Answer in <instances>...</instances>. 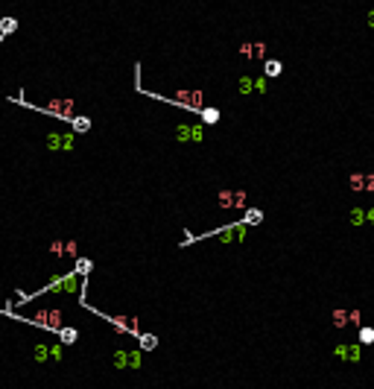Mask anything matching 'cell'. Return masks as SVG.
<instances>
[{
    "instance_id": "cell-1",
    "label": "cell",
    "mask_w": 374,
    "mask_h": 389,
    "mask_svg": "<svg viewBox=\"0 0 374 389\" xmlns=\"http://www.w3.org/2000/svg\"><path fill=\"white\" fill-rule=\"evenodd\" d=\"M0 316L18 319V322L35 325V328H41V331H50V334H56V331L65 325V310H58V307H44V310H35V316H21V313H15L12 307H0Z\"/></svg>"
},
{
    "instance_id": "cell-2",
    "label": "cell",
    "mask_w": 374,
    "mask_h": 389,
    "mask_svg": "<svg viewBox=\"0 0 374 389\" xmlns=\"http://www.w3.org/2000/svg\"><path fill=\"white\" fill-rule=\"evenodd\" d=\"M79 290H85V278L76 275V272H65V275H56L53 281H47L35 293H18V305L33 302V298H38V295H44V293H79Z\"/></svg>"
},
{
    "instance_id": "cell-3",
    "label": "cell",
    "mask_w": 374,
    "mask_h": 389,
    "mask_svg": "<svg viewBox=\"0 0 374 389\" xmlns=\"http://www.w3.org/2000/svg\"><path fill=\"white\" fill-rule=\"evenodd\" d=\"M73 108H76L73 100H50L47 106H38V111H44V114L58 120H73Z\"/></svg>"
},
{
    "instance_id": "cell-4",
    "label": "cell",
    "mask_w": 374,
    "mask_h": 389,
    "mask_svg": "<svg viewBox=\"0 0 374 389\" xmlns=\"http://www.w3.org/2000/svg\"><path fill=\"white\" fill-rule=\"evenodd\" d=\"M47 149H53V153H70L73 146H76V135H70V132H50L44 138Z\"/></svg>"
},
{
    "instance_id": "cell-5",
    "label": "cell",
    "mask_w": 374,
    "mask_h": 389,
    "mask_svg": "<svg viewBox=\"0 0 374 389\" xmlns=\"http://www.w3.org/2000/svg\"><path fill=\"white\" fill-rule=\"evenodd\" d=\"M35 363H58L61 360V345L58 342H35Z\"/></svg>"
},
{
    "instance_id": "cell-6",
    "label": "cell",
    "mask_w": 374,
    "mask_h": 389,
    "mask_svg": "<svg viewBox=\"0 0 374 389\" xmlns=\"http://www.w3.org/2000/svg\"><path fill=\"white\" fill-rule=\"evenodd\" d=\"M94 313H97V316H103V319H108L117 331H126V334H132V337H140V328H138V322H135V319H129V316H108V313H100V310H94Z\"/></svg>"
},
{
    "instance_id": "cell-7",
    "label": "cell",
    "mask_w": 374,
    "mask_h": 389,
    "mask_svg": "<svg viewBox=\"0 0 374 389\" xmlns=\"http://www.w3.org/2000/svg\"><path fill=\"white\" fill-rule=\"evenodd\" d=\"M114 366H117V369H138V366H140V354L138 351H117L114 354Z\"/></svg>"
},
{
    "instance_id": "cell-8",
    "label": "cell",
    "mask_w": 374,
    "mask_h": 389,
    "mask_svg": "<svg viewBox=\"0 0 374 389\" xmlns=\"http://www.w3.org/2000/svg\"><path fill=\"white\" fill-rule=\"evenodd\" d=\"M76 240H56V243H50V255H58V258H65V255H76Z\"/></svg>"
},
{
    "instance_id": "cell-9",
    "label": "cell",
    "mask_w": 374,
    "mask_h": 389,
    "mask_svg": "<svg viewBox=\"0 0 374 389\" xmlns=\"http://www.w3.org/2000/svg\"><path fill=\"white\" fill-rule=\"evenodd\" d=\"M351 188L354 190H374V173H368V176L351 173Z\"/></svg>"
},
{
    "instance_id": "cell-10",
    "label": "cell",
    "mask_w": 374,
    "mask_h": 389,
    "mask_svg": "<svg viewBox=\"0 0 374 389\" xmlns=\"http://www.w3.org/2000/svg\"><path fill=\"white\" fill-rule=\"evenodd\" d=\"M56 337H58V345H73L76 337H79V331H76V328H65V325H61V328L56 331Z\"/></svg>"
},
{
    "instance_id": "cell-11",
    "label": "cell",
    "mask_w": 374,
    "mask_h": 389,
    "mask_svg": "<svg viewBox=\"0 0 374 389\" xmlns=\"http://www.w3.org/2000/svg\"><path fill=\"white\" fill-rule=\"evenodd\" d=\"M240 53H243L245 59H263V53H266V47H263V44H243V47H240Z\"/></svg>"
},
{
    "instance_id": "cell-12",
    "label": "cell",
    "mask_w": 374,
    "mask_h": 389,
    "mask_svg": "<svg viewBox=\"0 0 374 389\" xmlns=\"http://www.w3.org/2000/svg\"><path fill=\"white\" fill-rule=\"evenodd\" d=\"M18 29V18H3L0 15V36H12Z\"/></svg>"
},
{
    "instance_id": "cell-13",
    "label": "cell",
    "mask_w": 374,
    "mask_h": 389,
    "mask_svg": "<svg viewBox=\"0 0 374 389\" xmlns=\"http://www.w3.org/2000/svg\"><path fill=\"white\" fill-rule=\"evenodd\" d=\"M330 325L333 328H345L348 325V310H333L330 313Z\"/></svg>"
},
{
    "instance_id": "cell-14",
    "label": "cell",
    "mask_w": 374,
    "mask_h": 389,
    "mask_svg": "<svg viewBox=\"0 0 374 389\" xmlns=\"http://www.w3.org/2000/svg\"><path fill=\"white\" fill-rule=\"evenodd\" d=\"M91 266H94V263H91L88 258H79V260H76V270H73V272H76V275H82V278H88Z\"/></svg>"
},
{
    "instance_id": "cell-15",
    "label": "cell",
    "mask_w": 374,
    "mask_h": 389,
    "mask_svg": "<svg viewBox=\"0 0 374 389\" xmlns=\"http://www.w3.org/2000/svg\"><path fill=\"white\" fill-rule=\"evenodd\" d=\"M70 123H73V129H76V132H88V129H91V120H88V117H73Z\"/></svg>"
},
{
    "instance_id": "cell-16",
    "label": "cell",
    "mask_w": 374,
    "mask_h": 389,
    "mask_svg": "<svg viewBox=\"0 0 374 389\" xmlns=\"http://www.w3.org/2000/svg\"><path fill=\"white\" fill-rule=\"evenodd\" d=\"M278 73H280V62L269 59V62H266V76H278Z\"/></svg>"
},
{
    "instance_id": "cell-17",
    "label": "cell",
    "mask_w": 374,
    "mask_h": 389,
    "mask_svg": "<svg viewBox=\"0 0 374 389\" xmlns=\"http://www.w3.org/2000/svg\"><path fill=\"white\" fill-rule=\"evenodd\" d=\"M202 117L208 120V123H216V120H220V111H216V108H205V111H202Z\"/></svg>"
},
{
    "instance_id": "cell-18",
    "label": "cell",
    "mask_w": 374,
    "mask_h": 389,
    "mask_svg": "<svg viewBox=\"0 0 374 389\" xmlns=\"http://www.w3.org/2000/svg\"><path fill=\"white\" fill-rule=\"evenodd\" d=\"M360 342H374V328H362L360 331Z\"/></svg>"
},
{
    "instance_id": "cell-19",
    "label": "cell",
    "mask_w": 374,
    "mask_h": 389,
    "mask_svg": "<svg viewBox=\"0 0 374 389\" xmlns=\"http://www.w3.org/2000/svg\"><path fill=\"white\" fill-rule=\"evenodd\" d=\"M260 220H263V214H260V211H248V214H245V223H260Z\"/></svg>"
},
{
    "instance_id": "cell-20",
    "label": "cell",
    "mask_w": 374,
    "mask_h": 389,
    "mask_svg": "<svg viewBox=\"0 0 374 389\" xmlns=\"http://www.w3.org/2000/svg\"><path fill=\"white\" fill-rule=\"evenodd\" d=\"M140 337H143V348H155V337H149V334H140Z\"/></svg>"
},
{
    "instance_id": "cell-21",
    "label": "cell",
    "mask_w": 374,
    "mask_h": 389,
    "mask_svg": "<svg viewBox=\"0 0 374 389\" xmlns=\"http://www.w3.org/2000/svg\"><path fill=\"white\" fill-rule=\"evenodd\" d=\"M348 322H351V325H360V310H351V313H348Z\"/></svg>"
},
{
    "instance_id": "cell-22",
    "label": "cell",
    "mask_w": 374,
    "mask_h": 389,
    "mask_svg": "<svg viewBox=\"0 0 374 389\" xmlns=\"http://www.w3.org/2000/svg\"><path fill=\"white\" fill-rule=\"evenodd\" d=\"M0 9H3V0H0Z\"/></svg>"
},
{
    "instance_id": "cell-23",
    "label": "cell",
    "mask_w": 374,
    "mask_h": 389,
    "mask_svg": "<svg viewBox=\"0 0 374 389\" xmlns=\"http://www.w3.org/2000/svg\"><path fill=\"white\" fill-rule=\"evenodd\" d=\"M3 38H6V36H0V41H3Z\"/></svg>"
}]
</instances>
